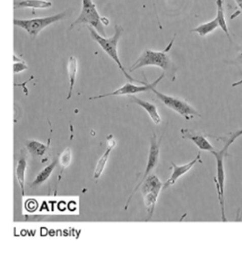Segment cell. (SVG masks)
I'll return each instance as SVG.
<instances>
[{
	"mask_svg": "<svg viewBox=\"0 0 242 260\" xmlns=\"http://www.w3.org/2000/svg\"><path fill=\"white\" fill-rule=\"evenodd\" d=\"M14 61H15V63H14V73L15 74L22 73V72L25 71V70L29 69V67L25 63V61L18 58L16 55H14Z\"/></svg>",
	"mask_w": 242,
	"mask_h": 260,
	"instance_id": "cell-23",
	"label": "cell"
},
{
	"mask_svg": "<svg viewBox=\"0 0 242 260\" xmlns=\"http://www.w3.org/2000/svg\"><path fill=\"white\" fill-rule=\"evenodd\" d=\"M52 6V3L49 0H22V1H15V9H25L30 8L33 10L36 9H48Z\"/></svg>",
	"mask_w": 242,
	"mask_h": 260,
	"instance_id": "cell-14",
	"label": "cell"
},
{
	"mask_svg": "<svg viewBox=\"0 0 242 260\" xmlns=\"http://www.w3.org/2000/svg\"><path fill=\"white\" fill-rule=\"evenodd\" d=\"M227 63L233 64V65H236V66H242V47L239 50L237 55L235 58L233 59L231 61H226Z\"/></svg>",
	"mask_w": 242,
	"mask_h": 260,
	"instance_id": "cell-24",
	"label": "cell"
},
{
	"mask_svg": "<svg viewBox=\"0 0 242 260\" xmlns=\"http://www.w3.org/2000/svg\"><path fill=\"white\" fill-rule=\"evenodd\" d=\"M235 4L237 5L238 8L242 10V0H235Z\"/></svg>",
	"mask_w": 242,
	"mask_h": 260,
	"instance_id": "cell-26",
	"label": "cell"
},
{
	"mask_svg": "<svg viewBox=\"0 0 242 260\" xmlns=\"http://www.w3.org/2000/svg\"><path fill=\"white\" fill-rule=\"evenodd\" d=\"M240 136H242V129L237 131V132H235V133H230V134L226 136V137L225 136V137H223V138H217L218 139H220V140H222L223 142L225 143V147L229 148L230 145L234 143V142H235L238 138H240Z\"/></svg>",
	"mask_w": 242,
	"mask_h": 260,
	"instance_id": "cell-21",
	"label": "cell"
},
{
	"mask_svg": "<svg viewBox=\"0 0 242 260\" xmlns=\"http://www.w3.org/2000/svg\"><path fill=\"white\" fill-rule=\"evenodd\" d=\"M161 140H162V136L160 138L159 141H157V135L153 134L152 138H151V145H150L149 155H148V159H147V167L145 170L144 175L142 176L141 181L138 183L132 193L130 194V197L128 198L127 202L125 204V210H127L128 206L130 204V201L132 199L135 192L138 190L140 187L142 186L145 179H147V177L149 176L152 170H154L155 168L157 167L159 162L160 156V146H161Z\"/></svg>",
	"mask_w": 242,
	"mask_h": 260,
	"instance_id": "cell-8",
	"label": "cell"
},
{
	"mask_svg": "<svg viewBox=\"0 0 242 260\" xmlns=\"http://www.w3.org/2000/svg\"><path fill=\"white\" fill-rule=\"evenodd\" d=\"M66 70L69 77V91L68 95L66 97V100H70L73 95V91H74V84L76 81L77 73H78V60L74 56H71L69 57L66 65Z\"/></svg>",
	"mask_w": 242,
	"mask_h": 260,
	"instance_id": "cell-15",
	"label": "cell"
},
{
	"mask_svg": "<svg viewBox=\"0 0 242 260\" xmlns=\"http://www.w3.org/2000/svg\"><path fill=\"white\" fill-rule=\"evenodd\" d=\"M142 194L144 198V203L148 211V217L147 221H149L153 216L155 207L157 204L160 192L163 188V184L161 183L159 178L155 174H150L145 179L142 184Z\"/></svg>",
	"mask_w": 242,
	"mask_h": 260,
	"instance_id": "cell-5",
	"label": "cell"
},
{
	"mask_svg": "<svg viewBox=\"0 0 242 260\" xmlns=\"http://www.w3.org/2000/svg\"><path fill=\"white\" fill-rule=\"evenodd\" d=\"M165 75L164 74H161V76L155 80L153 83H147L146 82L142 85H135L133 84L131 82H128L126 84H124L123 86L117 88L116 90L113 91L111 93H106V94H100V95L93 96L90 97L89 100H99V99L106 98V97H110V96H122V95H133L135 93H142V92H147L152 89V88H156L157 84H159L161 79H163Z\"/></svg>",
	"mask_w": 242,
	"mask_h": 260,
	"instance_id": "cell-9",
	"label": "cell"
},
{
	"mask_svg": "<svg viewBox=\"0 0 242 260\" xmlns=\"http://www.w3.org/2000/svg\"><path fill=\"white\" fill-rule=\"evenodd\" d=\"M27 162L25 157L20 158L18 161L17 165H16V179H17L19 184H20V189H21V194L22 197H25V172H26Z\"/></svg>",
	"mask_w": 242,
	"mask_h": 260,
	"instance_id": "cell-18",
	"label": "cell"
},
{
	"mask_svg": "<svg viewBox=\"0 0 242 260\" xmlns=\"http://www.w3.org/2000/svg\"><path fill=\"white\" fill-rule=\"evenodd\" d=\"M239 85H242V79L240 80V81L235 82L234 84H232V87H237Z\"/></svg>",
	"mask_w": 242,
	"mask_h": 260,
	"instance_id": "cell-27",
	"label": "cell"
},
{
	"mask_svg": "<svg viewBox=\"0 0 242 260\" xmlns=\"http://www.w3.org/2000/svg\"><path fill=\"white\" fill-rule=\"evenodd\" d=\"M180 132H181L182 137L184 139L192 141L202 151L211 152L215 151L213 145L210 143V141L207 139V136L204 134L197 133L195 131L186 129V128H183Z\"/></svg>",
	"mask_w": 242,
	"mask_h": 260,
	"instance_id": "cell-11",
	"label": "cell"
},
{
	"mask_svg": "<svg viewBox=\"0 0 242 260\" xmlns=\"http://www.w3.org/2000/svg\"><path fill=\"white\" fill-rule=\"evenodd\" d=\"M227 147H224L221 151H214L211 152L216 159V177L215 178L216 189H217L218 199L220 202V210H221V220L223 221H227L225 216V170L224 159L229 155Z\"/></svg>",
	"mask_w": 242,
	"mask_h": 260,
	"instance_id": "cell-6",
	"label": "cell"
},
{
	"mask_svg": "<svg viewBox=\"0 0 242 260\" xmlns=\"http://www.w3.org/2000/svg\"><path fill=\"white\" fill-rule=\"evenodd\" d=\"M103 17L98 13L96 5L93 0H82V10L79 17L70 25V29L81 24H87L97 30L103 37H106V32L103 24Z\"/></svg>",
	"mask_w": 242,
	"mask_h": 260,
	"instance_id": "cell-3",
	"label": "cell"
},
{
	"mask_svg": "<svg viewBox=\"0 0 242 260\" xmlns=\"http://www.w3.org/2000/svg\"><path fill=\"white\" fill-rule=\"evenodd\" d=\"M36 203H37V202L32 201V200L31 201H29V202H28V206H26V207H28V210L31 211H34V210L37 209V205H36V206H33V205Z\"/></svg>",
	"mask_w": 242,
	"mask_h": 260,
	"instance_id": "cell-25",
	"label": "cell"
},
{
	"mask_svg": "<svg viewBox=\"0 0 242 260\" xmlns=\"http://www.w3.org/2000/svg\"><path fill=\"white\" fill-rule=\"evenodd\" d=\"M216 7H217V12H216V19L220 24V28L222 29L224 33L226 35V37L231 41L229 27H228L226 20H225V10H224V2L223 0H216Z\"/></svg>",
	"mask_w": 242,
	"mask_h": 260,
	"instance_id": "cell-17",
	"label": "cell"
},
{
	"mask_svg": "<svg viewBox=\"0 0 242 260\" xmlns=\"http://www.w3.org/2000/svg\"><path fill=\"white\" fill-rule=\"evenodd\" d=\"M175 38H176V35H174L171 42H169L168 45L163 51L145 50L136 61H134V63L130 69V71L134 72L144 67H158L162 69L164 75L167 79H170L171 82L175 81L178 68L174 63V61H171V57L169 56V52L171 51V47L174 46Z\"/></svg>",
	"mask_w": 242,
	"mask_h": 260,
	"instance_id": "cell-1",
	"label": "cell"
},
{
	"mask_svg": "<svg viewBox=\"0 0 242 260\" xmlns=\"http://www.w3.org/2000/svg\"><path fill=\"white\" fill-rule=\"evenodd\" d=\"M220 28V24L217 19L215 18L214 20L208 21V22L203 23L201 25H198L197 27L193 28L191 29L190 32L193 33H197L199 37H207L211 33H213L215 30Z\"/></svg>",
	"mask_w": 242,
	"mask_h": 260,
	"instance_id": "cell-16",
	"label": "cell"
},
{
	"mask_svg": "<svg viewBox=\"0 0 242 260\" xmlns=\"http://www.w3.org/2000/svg\"><path fill=\"white\" fill-rule=\"evenodd\" d=\"M130 101L132 103L136 104L138 106H141L142 108L144 109L147 111V114L149 115L150 117L152 119V121L156 125H159L161 122V118L160 116L159 112L157 110V106L154 104L148 102V101H143L142 99L138 98L136 96L130 95Z\"/></svg>",
	"mask_w": 242,
	"mask_h": 260,
	"instance_id": "cell-12",
	"label": "cell"
},
{
	"mask_svg": "<svg viewBox=\"0 0 242 260\" xmlns=\"http://www.w3.org/2000/svg\"><path fill=\"white\" fill-rule=\"evenodd\" d=\"M88 30L90 32L91 37L100 46L101 48L103 50V52L117 64L119 69L121 70L125 78L130 82H137L139 84H143L144 82L138 81L136 79L130 76V74H128L127 72L125 70V68L121 63L119 54H118V43L120 41V37L122 36L123 29L122 26L116 25L115 26V34L112 37H103L102 35L99 34L94 28L92 27L90 25L88 26Z\"/></svg>",
	"mask_w": 242,
	"mask_h": 260,
	"instance_id": "cell-2",
	"label": "cell"
},
{
	"mask_svg": "<svg viewBox=\"0 0 242 260\" xmlns=\"http://www.w3.org/2000/svg\"><path fill=\"white\" fill-rule=\"evenodd\" d=\"M151 91H152L156 94L157 98L159 99L160 101L166 107H168L169 109H171L177 113H179L185 120H192L195 116L201 117L200 114L198 113V111H196L193 106H190L188 102L184 101V100L177 98L174 96L166 95L165 93H161L160 91L157 90L155 87L152 88Z\"/></svg>",
	"mask_w": 242,
	"mask_h": 260,
	"instance_id": "cell-7",
	"label": "cell"
},
{
	"mask_svg": "<svg viewBox=\"0 0 242 260\" xmlns=\"http://www.w3.org/2000/svg\"><path fill=\"white\" fill-rule=\"evenodd\" d=\"M200 162L202 164V159H201V152H199L198 155L196 156L194 159L192 160L191 162H188L186 165H177L176 164H174V162H171V170H172V173H171V176L166 180L163 184V188L162 189H166L168 187L174 185L176 183L177 180L181 178L183 175L187 174L188 171H190L193 169V166Z\"/></svg>",
	"mask_w": 242,
	"mask_h": 260,
	"instance_id": "cell-10",
	"label": "cell"
},
{
	"mask_svg": "<svg viewBox=\"0 0 242 260\" xmlns=\"http://www.w3.org/2000/svg\"><path fill=\"white\" fill-rule=\"evenodd\" d=\"M72 160V152L71 149L69 147H66V149L64 150L61 156L59 157L58 162H60L61 167L65 168L68 167Z\"/></svg>",
	"mask_w": 242,
	"mask_h": 260,
	"instance_id": "cell-22",
	"label": "cell"
},
{
	"mask_svg": "<svg viewBox=\"0 0 242 260\" xmlns=\"http://www.w3.org/2000/svg\"><path fill=\"white\" fill-rule=\"evenodd\" d=\"M27 149L34 156H43L47 152V147L38 141L31 140L27 143Z\"/></svg>",
	"mask_w": 242,
	"mask_h": 260,
	"instance_id": "cell-20",
	"label": "cell"
},
{
	"mask_svg": "<svg viewBox=\"0 0 242 260\" xmlns=\"http://www.w3.org/2000/svg\"><path fill=\"white\" fill-rule=\"evenodd\" d=\"M57 162H58V160H54L53 162H51L48 166L45 167L42 171H40L39 174H37V176L36 177V179L32 183L31 186H37V185L43 184L45 181H47L55 170Z\"/></svg>",
	"mask_w": 242,
	"mask_h": 260,
	"instance_id": "cell-19",
	"label": "cell"
},
{
	"mask_svg": "<svg viewBox=\"0 0 242 260\" xmlns=\"http://www.w3.org/2000/svg\"><path fill=\"white\" fill-rule=\"evenodd\" d=\"M66 15V11L59 13L52 16L47 17L34 18L30 20H19L14 19V25L16 27L25 29V31L34 39L39 35L42 29L52 25L54 23L58 22L60 20H63Z\"/></svg>",
	"mask_w": 242,
	"mask_h": 260,
	"instance_id": "cell-4",
	"label": "cell"
},
{
	"mask_svg": "<svg viewBox=\"0 0 242 260\" xmlns=\"http://www.w3.org/2000/svg\"><path fill=\"white\" fill-rule=\"evenodd\" d=\"M115 145H116V142L113 138V136L110 135L108 138L107 148H106V152H103L102 157L98 159V162L96 165L95 170H94V173H93L94 179H98L101 176V174H103V170L106 169V165H107L110 152H112V150L114 149Z\"/></svg>",
	"mask_w": 242,
	"mask_h": 260,
	"instance_id": "cell-13",
	"label": "cell"
}]
</instances>
